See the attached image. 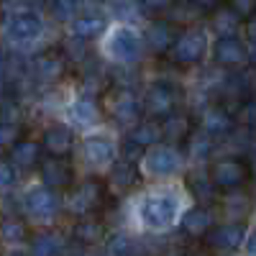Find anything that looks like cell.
I'll use <instances>...</instances> for the list:
<instances>
[{"instance_id": "6da1fadb", "label": "cell", "mask_w": 256, "mask_h": 256, "mask_svg": "<svg viewBox=\"0 0 256 256\" xmlns=\"http://www.w3.org/2000/svg\"><path fill=\"white\" fill-rule=\"evenodd\" d=\"M177 198L164 192V195H148L144 202H141V220L148 226V228H169L177 218Z\"/></svg>"}, {"instance_id": "7a4b0ae2", "label": "cell", "mask_w": 256, "mask_h": 256, "mask_svg": "<svg viewBox=\"0 0 256 256\" xmlns=\"http://www.w3.org/2000/svg\"><path fill=\"white\" fill-rule=\"evenodd\" d=\"M248 177H251V166H248V162H241V159H220L210 166L212 184L223 192L238 190Z\"/></svg>"}, {"instance_id": "3957f363", "label": "cell", "mask_w": 256, "mask_h": 256, "mask_svg": "<svg viewBox=\"0 0 256 256\" xmlns=\"http://www.w3.org/2000/svg\"><path fill=\"white\" fill-rule=\"evenodd\" d=\"M144 110L152 118H169L177 110V90L169 82H156L146 90Z\"/></svg>"}, {"instance_id": "277c9868", "label": "cell", "mask_w": 256, "mask_h": 256, "mask_svg": "<svg viewBox=\"0 0 256 256\" xmlns=\"http://www.w3.org/2000/svg\"><path fill=\"white\" fill-rule=\"evenodd\" d=\"M108 54L120 62V64H134L141 54V36L134 31V28H128V26H118L110 38H108Z\"/></svg>"}, {"instance_id": "5b68a950", "label": "cell", "mask_w": 256, "mask_h": 256, "mask_svg": "<svg viewBox=\"0 0 256 256\" xmlns=\"http://www.w3.org/2000/svg\"><path fill=\"white\" fill-rule=\"evenodd\" d=\"M105 110L113 116V120L118 123H134L141 116V105L134 98L131 90L126 88H116L110 92H105Z\"/></svg>"}, {"instance_id": "8992f818", "label": "cell", "mask_w": 256, "mask_h": 256, "mask_svg": "<svg viewBox=\"0 0 256 256\" xmlns=\"http://www.w3.org/2000/svg\"><path fill=\"white\" fill-rule=\"evenodd\" d=\"M205 49H208V36L200 31V28H192V31H184L177 44L172 49V56L177 64H192L205 56Z\"/></svg>"}, {"instance_id": "52a82bcc", "label": "cell", "mask_w": 256, "mask_h": 256, "mask_svg": "<svg viewBox=\"0 0 256 256\" xmlns=\"http://www.w3.org/2000/svg\"><path fill=\"white\" fill-rule=\"evenodd\" d=\"M28 216L34 218H54L56 210H59V198L52 192V187H34L26 192V200H24Z\"/></svg>"}, {"instance_id": "ba28073f", "label": "cell", "mask_w": 256, "mask_h": 256, "mask_svg": "<svg viewBox=\"0 0 256 256\" xmlns=\"http://www.w3.org/2000/svg\"><path fill=\"white\" fill-rule=\"evenodd\" d=\"M41 169V180L46 182V187L52 190H64V187H70L74 174H72V164L67 159H62V156H52V159H44L38 164Z\"/></svg>"}, {"instance_id": "9c48e42d", "label": "cell", "mask_w": 256, "mask_h": 256, "mask_svg": "<svg viewBox=\"0 0 256 256\" xmlns=\"http://www.w3.org/2000/svg\"><path fill=\"white\" fill-rule=\"evenodd\" d=\"M212 56L223 67H241L244 62H248V49L236 36H220L212 46Z\"/></svg>"}, {"instance_id": "30bf717a", "label": "cell", "mask_w": 256, "mask_h": 256, "mask_svg": "<svg viewBox=\"0 0 256 256\" xmlns=\"http://www.w3.org/2000/svg\"><path fill=\"white\" fill-rule=\"evenodd\" d=\"M102 202V182H98L95 177L84 180L77 192L72 195V210L74 212H82V216H88V212L98 210Z\"/></svg>"}, {"instance_id": "8fae6325", "label": "cell", "mask_w": 256, "mask_h": 256, "mask_svg": "<svg viewBox=\"0 0 256 256\" xmlns=\"http://www.w3.org/2000/svg\"><path fill=\"white\" fill-rule=\"evenodd\" d=\"M146 169L156 177H166L174 174L180 169V154L174 152L172 146H156L146 154Z\"/></svg>"}, {"instance_id": "7c38bea8", "label": "cell", "mask_w": 256, "mask_h": 256, "mask_svg": "<svg viewBox=\"0 0 256 256\" xmlns=\"http://www.w3.org/2000/svg\"><path fill=\"white\" fill-rule=\"evenodd\" d=\"M177 31L174 26L169 24V20H152L146 28V41H148V46H152L154 54H164L169 49H174L177 44Z\"/></svg>"}, {"instance_id": "4fadbf2b", "label": "cell", "mask_w": 256, "mask_h": 256, "mask_svg": "<svg viewBox=\"0 0 256 256\" xmlns=\"http://www.w3.org/2000/svg\"><path fill=\"white\" fill-rule=\"evenodd\" d=\"M41 31H44V24L36 13H16L10 20H8V36L13 41H31L36 38Z\"/></svg>"}, {"instance_id": "5bb4252c", "label": "cell", "mask_w": 256, "mask_h": 256, "mask_svg": "<svg viewBox=\"0 0 256 256\" xmlns=\"http://www.w3.org/2000/svg\"><path fill=\"white\" fill-rule=\"evenodd\" d=\"M208 246L212 248H220V251H230V248H238L244 244V226L241 223H228V226H218L212 228L208 236H205Z\"/></svg>"}, {"instance_id": "9a60e30c", "label": "cell", "mask_w": 256, "mask_h": 256, "mask_svg": "<svg viewBox=\"0 0 256 256\" xmlns=\"http://www.w3.org/2000/svg\"><path fill=\"white\" fill-rule=\"evenodd\" d=\"M202 131L216 141V138H226L233 131V118L226 108H210L202 116Z\"/></svg>"}, {"instance_id": "2e32d148", "label": "cell", "mask_w": 256, "mask_h": 256, "mask_svg": "<svg viewBox=\"0 0 256 256\" xmlns=\"http://www.w3.org/2000/svg\"><path fill=\"white\" fill-rule=\"evenodd\" d=\"M41 146L46 148V152L52 156H64V154H70V148H72V131L67 126H52L44 131V141H41Z\"/></svg>"}, {"instance_id": "e0dca14e", "label": "cell", "mask_w": 256, "mask_h": 256, "mask_svg": "<svg viewBox=\"0 0 256 256\" xmlns=\"http://www.w3.org/2000/svg\"><path fill=\"white\" fill-rule=\"evenodd\" d=\"M62 72H64V54H59V52H46L34 62V74L44 82L59 80Z\"/></svg>"}, {"instance_id": "ac0fdd59", "label": "cell", "mask_w": 256, "mask_h": 256, "mask_svg": "<svg viewBox=\"0 0 256 256\" xmlns=\"http://www.w3.org/2000/svg\"><path fill=\"white\" fill-rule=\"evenodd\" d=\"M210 24H212V31L218 36H236V31L241 28V16L233 10L230 6H218L210 16Z\"/></svg>"}, {"instance_id": "d6986e66", "label": "cell", "mask_w": 256, "mask_h": 256, "mask_svg": "<svg viewBox=\"0 0 256 256\" xmlns=\"http://www.w3.org/2000/svg\"><path fill=\"white\" fill-rule=\"evenodd\" d=\"M82 152H84V156H88L90 164L102 166V164H108V162L113 159L116 148H113V144L105 138V136H88V138H84Z\"/></svg>"}, {"instance_id": "ffe728a7", "label": "cell", "mask_w": 256, "mask_h": 256, "mask_svg": "<svg viewBox=\"0 0 256 256\" xmlns=\"http://www.w3.org/2000/svg\"><path fill=\"white\" fill-rule=\"evenodd\" d=\"M210 226H212V216L205 208H192L182 216V230L187 236H208L212 230Z\"/></svg>"}, {"instance_id": "44dd1931", "label": "cell", "mask_w": 256, "mask_h": 256, "mask_svg": "<svg viewBox=\"0 0 256 256\" xmlns=\"http://www.w3.org/2000/svg\"><path fill=\"white\" fill-rule=\"evenodd\" d=\"M10 162L16 164V169H31L44 159H41V148L36 141H18L16 146H10Z\"/></svg>"}, {"instance_id": "7402d4cb", "label": "cell", "mask_w": 256, "mask_h": 256, "mask_svg": "<svg viewBox=\"0 0 256 256\" xmlns=\"http://www.w3.org/2000/svg\"><path fill=\"white\" fill-rule=\"evenodd\" d=\"M110 184H113L116 190H120V192L136 187V184H138V166H136L134 162H128V159L116 162L113 169H110Z\"/></svg>"}, {"instance_id": "603a6c76", "label": "cell", "mask_w": 256, "mask_h": 256, "mask_svg": "<svg viewBox=\"0 0 256 256\" xmlns=\"http://www.w3.org/2000/svg\"><path fill=\"white\" fill-rule=\"evenodd\" d=\"M162 128H164V138L172 141V144H187L190 141V134H192V123L187 116H169L162 120Z\"/></svg>"}, {"instance_id": "cb8c5ba5", "label": "cell", "mask_w": 256, "mask_h": 256, "mask_svg": "<svg viewBox=\"0 0 256 256\" xmlns=\"http://www.w3.org/2000/svg\"><path fill=\"white\" fill-rule=\"evenodd\" d=\"M72 118L80 128H88V126H95L98 118H100V108H98V102L92 98H80L74 105H72Z\"/></svg>"}, {"instance_id": "d4e9b609", "label": "cell", "mask_w": 256, "mask_h": 256, "mask_svg": "<svg viewBox=\"0 0 256 256\" xmlns=\"http://www.w3.org/2000/svg\"><path fill=\"white\" fill-rule=\"evenodd\" d=\"M128 138L136 141L138 146H152V144H156L159 138H164V128H162L159 120H141L134 131H131V136H128Z\"/></svg>"}, {"instance_id": "484cf974", "label": "cell", "mask_w": 256, "mask_h": 256, "mask_svg": "<svg viewBox=\"0 0 256 256\" xmlns=\"http://www.w3.org/2000/svg\"><path fill=\"white\" fill-rule=\"evenodd\" d=\"M59 254H62V241L54 233H41L34 238L31 256H59Z\"/></svg>"}, {"instance_id": "4316f807", "label": "cell", "mask_w": 256, "mask_h": 256, "mask_svg": "<svg viewBox=\"0 0 256 256\" xmlns=\"http://www.w3.org/2000/svg\"><path fill=\"white\" fill-rule=\"evenodd\" d=\"M74 238H77V244H98L100 238H102V226L98 223V220H80L77 226H74Z\"/></svg>"}, {"instance_id": "83f0119b", "label": "cell", "mask_w": 256, "mask_h": 256, "mask_svg": "<svg viewBox=\"0 0 256 256\" xmlns=\"http://www.w3.org/2000/svg\"><path fill=\"white\" fill-rule=\"evenodd\" d=\"M105 28V18L102 16H82L77 24H74V34L82 38H95L100 36Z\"/></svg>"}, {"instance_id": "f1b7e54d", "label": "cell", "mask_w": 256, "mask_h": 256, "mask_svg": "<svg viewBox=\"0 0 256 256\" xmlns=\"http://www.w3.org/2000/svg\"><path fill=\"white\" fill-rule=\"evenodd\" d=\"M187 184H190L192 195H195L198 200H212V192L218 190L216 184H212L210 174H208V177H198V174H192V177L187 180Z\"/></svg>"}, {"instance_id": "f546056e", "label": "cell", "mask_w": 256, "mask_h": 256, "mask_svg": "<svg viewBox=\"0 0 256 256\" xmlns=\"http://www.w3.org/2000/svg\"><path fill=\"white\" fill-rule=\"evenodd\" d=\"M80 10V0H52V13L56 20H72Z\"/></svg>"}, {"instance_id": "4dcf8cb0", "label": "cell", "mask_w": 256, "mask_h": 256, "mask_svg": "<svg viewBox=\"0 0 256 256\" xmlns=\"http://www.w3.org/2000/svg\"><path fill=\"white\" fill-rule=\"evenodd\" d=\"M84 41L88 38H82V36H70V38H64L62 41V54L67 56V59H82L84 52H88V46H84Z\"/></svg>"}, {"instance_id": "1f68e13d", "label": "cell", "mask_w": 256, "mask_h": 256, "mask_svg": "<svg viewBox=\"0 0 256 256\" xmlns=\"http://www.w3.org/2000/svg\"><path fill=\"white\" fill-rule=\"evenodd\" d=\"M210 148H212V138L208 134H202L200 138H190L187 141V152L192 159H205L210 154Z\"/></svg>"}, {"instance_id": "d6a6232c", "label": "cell", "mask_w": 256, "mask_h": 256, "mask_svg": "<svg viewBox=\"0 0 256 256\" xmlns=\"http://www.w3.org/2000/svg\"><path fill=\"white\" fill-rule=\"evenodd\" d=\"M24 236H26V226L20 223V220L8 218V220L3 223V238H6L8 244H16V241H20Z\"/></svg>"}, {"instance_id": "836d02e7", "label": "cell", "mask_w": 256, "mask_h": 256, "mask_svg": "<svg viewBox=\"0 0 256 256\" xmlns=\"http://www.w3.org/2000/svg\"><path fill=\"white\" fill-rule=\"evenodd\" d=\"M131 254V241L128 236H113L108 241V256H128Z\"/></svg>"}, {"instance_id": "e575fe53", "label": "cell", "mask_w": 256, "mask_h": 256, "mask_svg": "<svg viewBox=\"0 0 256 256\" xmlns=\"http://www.w3.org/2000/svg\"><path fill=\"white\" fill-rule=\"evenodd\" d=\"M238 118L248 126V128H254L256 131V98H248L241 108H238Z\"/></svg>"}, {"instance_id": "d590c367", "label": "cell", "mask_w": 256, "mask_h": 256, "mask_svg": "<svg viewBox=\"0 0 256 256\" xmlns=\"http://www.w3.org/2000/svg\"><path fill=\"white\" fill-rule=\"evenodd\" d=\"M18 134H20V128L18 123H3L0 126V141H3V146H16L18 141Z\"/></svg>"}, {"instance_id": "8d00e7d4", "label": "cell", "mask_w": 256, "mask_h": 256, "mask_svg": "<svg viewBox=\"0 0 256 256\" xmlns=\"http://www.w3.org/2000/svg\"><path fill=\"white\" fill-rule=\"evenodd\" d=\"M230 8L241 18H254L256 16V0H230Z\"/></svg>"}, {"instance_id": "74e56055", "label": "cell", "mask_w": 256, "mask_h": 256, "mask_svg": "<svg viewBox=\"0 0 256 256\" xmlns=\"http://www.w3.org/2000/svg\"><path fill=\"white\" fill-rule=\"evenodd\" d=\"M136 6L138 10H146V13H159L172 6V0H136Z\"/></svg>"}, {"instance_id": "f35d334b", "label": "cell", "mask_w": 256, "mask_h": 256, "mask_svg": "<svg viewBox=\"0 0 256 256\" xmlns=\"http://www.w3.org/2000/svg\"><path fill=\"white\" fill-rule=\"evenodd\" d=\"M144 156V146H138L136 141H131V138H128L126 144H123V159H128V162H138Z\"/></svg>"}, {"instance_id": "ab89813d", "label": "cell", "mask_w": 256, "mask_h": 256, "mask_svg": "<svg viewBox=\"0 0 256 256\" xmlns=\"http://www.w3.org/2000/svg\"><path fill=\"white\" fill-rule=\"evenodd\" d=\"M18 102H13L10 98L3 100V123H18Z\"/></svg>"}, {"instance_id": "60d3db41", "label": "cell", "mask_w": 256, "mask_h": 256, "mask_svg": "<svg viewBox=\"0 0 256 256\" xmlns=\"http://www.w3.org/2000/svg\"><path fill=\"white\" fill-rule=\"evenodd\" d=\"M16 180V164L13 162H3V174H0V184L3 187H10Z\"/></svg>"}, {"instance_id": "b9f144b4", "label": "cell", "mask_w": 256, "mask_h": 256, "mask_svg": "<svg viewBox=\"0 0 256 256\" xmlns=\"http://www.w3.org/2000/svg\"><path fill=\"white\" fill-rule=\"evenodd\" d=\"M195 8H200V10H216L218 6H220V0H190Z\"/></svg>"}, {"instance_id": "7bdbcfd3", "label": "cell", "mask_w": 256, "mask_h": 256, "mask_svg": "<svg viewBox=\"0 0 256 256\" xmlns=\"http://www.w3.org/2000/svg\"><path fill=\"white\" fill-rule=\"evenodd\" d=\"M246 36H248V44H256V16L248 18V24H246Z\"/></svg>"}, {"instance_id": "ee69618b", "label": "cell", "mask_w": 256, "mask_h": 256, "mask_svg": "<svg viewBox=\"0 0 256 256\" xmlns=\"http://www.w3.org/2000/svg\"><path fill=\"white\" fill-rule=\"evenodd\" d=\"M246 251H248V256H256V230L248 236V241H246Z\"/></svg>"}, {"instance_id": "f6af8a7d", "label": "cell", "mask_w": 256, "mask_h": 256, "mask_svg": "<svg viewBox=\"0 0 256 256\" xmlns=\"http://www.w3.org/2000/svg\"><path fill=\"white\" fill-rule=\"evenodd\" d=\"M248 166H251V177H256V148H254L251 156H248Z\"/></svg>"}, {"instance_id": "bcb514c9", "label": "cell", "mask_w": 256, "mask_h": 256, "mask_svg": "<svg viewBox=\"0 0 256 256\" xmlns=\"http://www.w3.org/2000/svg\"><path fill=\"white\" fill-rule=\"evenodd\" d=\"M246 49H248V62H251L254 67H256V44H248Z\"/></svg>"}]
</instances>
